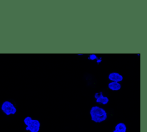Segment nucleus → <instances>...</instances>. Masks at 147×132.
I'll return each mask as SVG.
<instances>
[{"mask_svg":"<svg viewBox=\"0 0 147 132\" xmlns=\"http://www.w3.org/2000/svg\"><path fill=\"white\" fill-rule=\"evenodd\" d=\"M91 120L95 123H101L106 120L107 114L105 109L99 106H92L90 111Z\"/></svg>","mask_w":147,"mask_h":132,"instance_id":"f257e3e1","label":"nucleus"},{"mask_svg":"<svg viewBox=\"0 0 147 132\" xmlns=\"http://www.w3.org/2000/svg\"><path fill=\"white\" fill-rule=\"evenodd\" d=\"M24 123L26 125V130L30 132H38L40 129V122L37 119H32L30 117H26L24 119Z\"/></svg>","mask_w":147,"mask_h":132,"instance_id":"f03ea898","label":"nucleus"},{"mask_svg":"<svg viewBox=\"0 0 147 132\" xmlns=\"http://www.w3.org/2000/svg\"><path fill=\"white\" fill-rule=\"evenodd\" d=\"M1 110L6 115H14L17 112V108L10 101L6 100L1 105Z\"/></svg>","mask_w":147,"mask_h":132,"instance_id":"7ed1b4c3","label":"nucleus"},{"mask_svg":"<svg viewBox=\"0 0 147 132\" xmlns=\"http://www.w3.org/2000/svg\"><path fill=\"white\" fill-rule=\"evenodd\" d=\"M94 97L96 99V102L102 104L103 105L109 103V99L107 96H103L102 92H96L95 94Z\"/></svg>","mask_w":147,"mask_h":132,"instance_id":"20e7f679","label":"nucleus"},{"mask_svg":"<svg viewBox=\"0 0 147 132\" xmlns=\"http://www.w3.org/2000/svg\"><path fill=\"white\" fill-rule=\"evenodd\" d=\"M108 78L110 80L112 81H115V82H118L119 83L120 81L123 80V76L121 75L120 73L118 72H111L110 73L109 76Z\"/></svg>","mask_w":147,"mask_h":132,"instance_id":"39448f33","label":"nucleus"},{"mask_svg":"<svg viewBox=\"0 0 147 132\" xmlns=\"http://www.w3.org/2000/svg\"><path fill=\"white\" fill-rule=\"evenodd\" d=\"M126 126L123 122H119L116 125L113 132H126Z\"/></svg>","mask_w":147,"mask_h":132,"instance_id":"423d86ee","label":"nucleus"},{"mask_svg":"<svg viewBox=\"0 0 147 132\" xmlns=\"http://www.w3.org/2000/svg\"><path fill=\"white\" fill-rule=\"evenodd\" d=\"M108 88L112 91H118L121 88V85L118 82L111 81L108 84Z\"/></svg>","mask_w":147,"mask_h":132,"instance_id":"0eeeda50","label":"nucleus"},{"mask_svg":"<svg viewBox=\"0 0 147 132\" xmlns=\"http://www.w3.org/2000/svg\"><path fill=\"white\" fill-rule=\"evenodd\" d=\"M96 58V56L95 55H90V57H88V59H90L91 60H94Z\"/></svg>","mask_w":147,"mask_h":132,"instance_id":"6e6552de","label":"nucleus"}]
</instances>
